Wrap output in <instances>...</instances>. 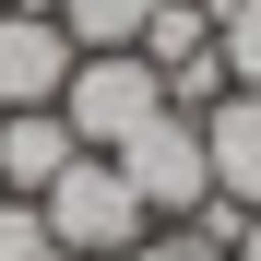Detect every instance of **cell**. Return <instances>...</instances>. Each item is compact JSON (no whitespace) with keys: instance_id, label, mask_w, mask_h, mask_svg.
I'll list each match as a JSON object with an SVG mask.
<instances>
[{"instance_id":"cell-1","label":"cell","mask_w":261,"mask_h":261,"mask_svg":"<svg viewBox=\"0 0 261 261\" xmlns=\"http://www.w3.org/2000/svg\"><path fill=\"white\" fill-rule=\"evenodd\" d=\"M60 119H71V143H83V154H119L130 130H154V119H166V71H154L143 48H95V60H71Z\"/></svg>"},{"instance_id":"cell-2","label":"cell","mask_w":261,"mask_h":261,"mask_svg":"<svg viewBox=\"0 0 261 261\" xmlns=\"http://www.w3.org/2000/svg\"><path fill=\"white\" fill-rule=\"evenodd\" d=\"M36 214H48V238H60L71 261H119V249H143V238H154V214L130 202V178H119L107 154H71L60 178L36 190Z\"/></svg>"},{"instance_id":"cell-3","label":"cell","mask_w":261,"mask_h":261,"mask_svg":"<svg viewBox=\"0 0 261 261\" xmlns=\"http://www.w3.org/2000/svg\"><path fill=\"white\" fill-rule=\"evenodd\" d=\"M107 166L130 178V202H143L154 226H190V214L214 202V166H202V119H190V107H166L154 130H130Z\"/></svg>"},{"instance_id":"cell-4","label":"cell","mask_w":261,"mask_h":261,"mask_svg":"<svg viewBox=\"0 0 261 261\" xmlns=\"http://www.w3.org/2000/svg\"><path fill=\"white\" fill-rule=\"evenodd\" d=\"M202 166H214V202L226 214H261V95H214L202 107Z\"/></svg>"},{"instance_id":"cell-5","label":"cell","mask_w":261,"mask_h":261,"mask_svg":"<svg viewBox=\"0 0 261 261\" xmlns=\"http://www.w3.org/2000/svg\"><path fill=\"white\" fill-rule=\"evenodd\" d=\"M71 36L48 12H0V107H60V83H71Z\"/></svg>"},{"instance_id":"cell-6","label":"cell","mask_w":261,"mask_h":261,"mask_svg":"<svg viewBox=\"0 0 261 261\" xmlns=\"http://www.w3.org/2000/svg\"><path fill=\"white\" fill-rule=\"evenodd\" d=\"M71 154H83V143H71L60 107H0V190H12V202H36Z\"/></svg>"},{"instance_id":"cell-7","label":"cell","mask_w":261,"mask_h":261,"mask_svg":"<svg viewBox=\"0 0 261 261\" xmlns=\"http://www.w3.org/2000/svg\"><path fill=\"white\" fill-rule=\"evenodd\" d=\"M143 24H154V0H60V36L83 60L95 48H143Z\"/></svg>"},{"instance_id":"cell-8","label":"cell","mask_w":261,"mask_h":261,"mask_svg":"<svg viewBox=\"0 0 261 261\" xmlns=\"http://www.w3.org/2000/svg\"><path fill=\"white\" fill-rule=\"evenodd\" d=\"M202 48H214V12H202V0H154V24H143V60H154L166 83H178Z\"/></svg>"},{"instance_id":"cell-9","label":"cell","mask_w":261,"mask_h":261,"mask_svg":"<svg viewBox=\"0 0 261 261\" xmlns=\"http://www.w3.org/2000/svg\"><path fill=\"white\" fill-rule=\"evenodd\" d=\"M214 12V60H226L238 95H261V0H202Z\"/></svg>"},{"instance_id":"cell-10","label":"cell","mask_w":261,"mask_h":261,"mask_svg":"<svg viewBox=\"0 0 261 261\" xmlns=\"http://www.w3.org/2000/svg\"><path fill=\"white\" fill-rule=\"evenodd\" d=\"M0 261H71V249L48 238V214H36V202H0Z\"/></svg>"},{"instance_id":"cell-11","label":"cell","mask_w":261,"mask_h":261,"mask_svg":"<svg viewBox=\"0 0 261 261\" xmlns=\"http://www.w3.org/2000/svg\"><path fill=\"white\" fill-rule=\"evenodd\" d=\"M130 261H226V238H214V226H154Z\"/></svg>"},{"instance_id":"cell-12","label":"cell","mask_w":261,"mask_h":261,"mask_svg":"<svg viewBox=\"0 0 261 261\" xmlns=\"http://www.w3.org/2000/svg\"><path fill=\"white\" fill-rule=\"evenodd\" d=\"M226 261H261V214H238V238H226Z\"/></svg>"},{"instance_id":"cell-13","label":"cell","mask_w":261,"mask_h":261,"mask_svg":"<svg viewBox=\"0 0 261 261\" xmlns=\"http://www.w3.org/2000/svg\"><path fill=\"white\" fill-rule=\"evenodd\" d=\"M0 12H48V24H60V0H0Z\"/></svg>"},{"instance_id":"cell-14","label":"cell","mask_w":261,"mask_h":261,"mask_svg":"<svg viewBox=\"0 0 261 261\" xmlns=\"http://www.w3.org/2000/svg\"><path fill=\"white\" fill-rule=\"evenodd\" d=\"M0 202H12V190H0Z\"/></svg>"},{"instance_id":"cell-15","label":"cell","mask_w":261,"mask_h":261,"mask_svg":"<svg viewBox=\"0 0 261 261\" xmlns=\"http://www.w3.org/2000/svg\"><path fill=\"white\" fill-rule=\"evenodd\" d=\"M119 261H130V249H119Z\"/></svg>"}]
</instances>
